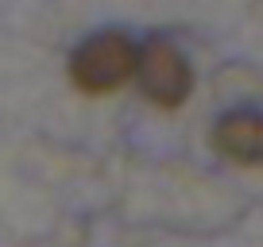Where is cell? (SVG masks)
Instances as JSON below:
<instances>
[{
	"instance_id": "cell-1",
	"label": "cell",
	"mask_w": 263,
	"mask_h": 247,
	"mask_svg": "<svg viewBox=\"0 0 263 247\" xmlns=\"http://www.w3.org/2000/svg\"><path fill=\"white\" fill-rule=\"evenodd\" d=\"M140 62V39L128 27H97L74 43L66 58V77L82 97H112L128 89Z\"/></svg>"
},
{
	"instance_id": "cell-2",
	"label": "cell",
	"mask_w": 263,
	"mask_h": 247,
	"mask_svg": "<svg viewBox=\"0 0 263 247\" xmlns=\"http://www.w3.org/2000/svg\"><path fill=\"white\" fill-rule=\"evenodd\" d=\"M132 85L140 89V97L155 108H182L194 93V66H190L186 50L166 35H151L140 43V62H136V77Z\"/></svg>"
},
{
	"instance_id": "cell-3",
	"label": "cell",
	"mask_w": 263,
	"mask_h": 247,
	"mask_svg": "<svg viewBox=\"0 0 263 247\" xmlns=\"http://www.w3.org/2000/svg\"><path fill=\"white\" fill-rule=\"evenodd\" d=\"M213 151L236 166H263V108H232L213 123Z\"/></svg>"
}]
</instances>
